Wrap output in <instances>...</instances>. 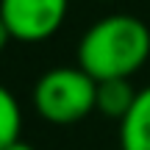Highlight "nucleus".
Listing matches in <instances>:
<instances>
[{"mask_svg":"<svg viewBox=\"0 0 150 150\" xmlns=\"http://www.w3.org/2000/svg\"><path fill=\"white\" fill-rule=\"evenodd\" d=\"M95 89L97 81L81 67H53L33 86V108L53 125H72L95 111Z\"/></svg>","mask_w":150,"mask_h":150,"instance_id":"nucleus-2","label":"nucleus"},{"mask_svg":"<svg viewBox=\"0 0 150 150\" xmlns=\"http://www.w3.org/2000/svg\"><path fill=\"white\" fill-rule=\"evenodd\" d=\"M20 128H22L20 100L6 86H0V150L20 139Z\"/></svg>","mask_w":150,"mask_h":150,"instance_id":"nucleus-6","label":"nucleus"},{"mask_svg":"<svg viewBox=\"0 0 150 150\" xmlns=\"http://www.w3.org/2000/svg\"><path fill=\"white\" fill-rule=\"evenodd\" d=\"M136 92L131 78H106V81H97V89H95V111H100L103 117H111V120H122L125 114L131 111L136 100Z\"/></svg>","mask_w":150,"mask_h":150,"instance_id":"nucleus-5","label":"nucleus"},{"mask_svg":"<svg viewBox=\"0 0 150 150\" xmlns=\"http://www.w3.org/2000/svg\"><path fill=\"white\" fill-rule=\"evenodd\" d=\"M11 42V33H8V28H6V22H3V17H0V53L6 50V45Z\"/></svg>","mask_w":150,"mask_h":150,"instance_id":"nucleus-7","label":"nucleus"},{"mask_svg":"<svg viewBox=\"0 0 150 150\" xmlns=\"http://www.w3.org/2000/svg\"><path fill=\"white\" fill-rule=\"evenodd\" d=\"M70 0H0V17L17 42H45L61 28Z\"/></svg>","mask_w":150,"mask_h":150,"instance_id":"nucleus-3","label":"nucleus"},{"mask_svg":"<svg viewBox=\"0 0 150 150\" xmlns=\"http://www.w3.org/2000/svg\"><path fill=\"white\" fill-rule=\"evenodd\" d=\"M3 150H36L31 145V142H25V139H17V142H11L8 147H3Z\"/></svg>","mask_w":150,"mask_h":150,"instance_id":"nucleus-8","label":"nucleus"},{"mask_svg":"<svg viewBox=\"0 0 150 150\" xmlns=\"http://www.w3.org/2000/svg\"><path fill=\"white\" fill-rule=\"evenodd\" d=\"M120 147L150 150V86L136 92L131 111L120 120Z\"/></svg>","mask_w":150,"mask_h":150,"instance_id":"nucleus-4","label":"nucleus"},{"mask_svg":"<svg viewBox=\"0 0 150 150\" xmlns=\"http://www.w3.org/2000/svg\"><path fill=\"white\" fill-rule=\"evenodd\" d=\"M150 59V31L134 14L97 20L78 42V67L95 81L131 78Z\"/></svg>","mask_w":150,"mask_h":150,"instance_id":"nucleus-1","label":"nucleus"}]
</instances>
